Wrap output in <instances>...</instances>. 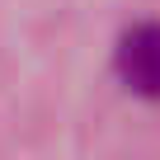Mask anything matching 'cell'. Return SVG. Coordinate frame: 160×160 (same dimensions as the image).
I'll use <instances>...</instances> for the list:
<instances>
[{
    "label": "cell",
    "instance_id": "obj_1",
    "mask_svg": "<svg viewBox=\"0 0 160 160\" xmlns=\"http://www.w3.org/2000/svg\"><path fill=\"white\" fill-rule=\"evenodd\" d=\"M113 66H118V80L141 94V99H160V24H137L118 38V52H113Z\"/></svg>",
    "mask_w": 160,
    "mask_h": 160
}]
</instances>
